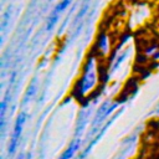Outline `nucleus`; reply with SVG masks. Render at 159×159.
<instances>
[{"label":"nucleus","instance_id":"nucleus-2","mask_svg":"<svg viewBox=\"0 0 159 159\" xmlns=\"http://www.w3.org/2000/svg\"><path fill=\"white\" fill-rule=\"evenodd\" d=\"M25 120H26V116L25 113H20L17 119H16V123L14 125V130H12V135H11V139H10V144H9V152L10 153H14L16 145H17V142L20 139V135H21V132H22V127L25 124Z\"/></svg>","mask_w":159,"mask_h":159},{"label":"nucleus","instance_id":"nucleus-4","mask_svg":"<svg viewBox=\"0 0 159 159\" xmlns=\"http://www.w3.org/2000/svg\"><path fill=\"white\" fill-rule=\"evenodd\" d=\"M80 143H81L80 139H75V140L70 144V147L66 149V152L61 155L60 159H71V158L75 155V153L77 152V149L80 148Z\"/></svg>","mask_w":159,"mask_h":159},{"label":"nucleus","instance_id":"nucleus-5","mask_svg":"<svg viewBox=\"0 0 159 159\" xmlns=\"http://www.w3.org/2000/svg\"><path fill=\"white\" fill-rule=\"evenodd\" d=\"M98 51L103 55H106L108 51H109V43H108V37L106 34H102L99 37H98Z\"/></svg>","mask_w":159,"mask_h":159},{"label":"nucleus","instance_id":"nucleus-3","mask_svg":"<svg viewBox=\"0 0 159 159\" xmlns=\"http://www.w3.org/2000/svg\"><path fill=\"white\" fill-rule=\"evenodd\" d=\"M71 1L72 0H61L60 2H58V5L55 7V10H53V12L51 14V16H50V21H48V27H52V25L55 24V21H56V19H57V16L71 4Z\"/></svg>","mask_w":159,"mask_h":159},{"label":"nucleus","instance_id":"nucleus-1","mask_svg":"<svg viewBox=\"0 0 159 159\" xmlns=\"http://www.w3.org/2000/svg\"><path fill=\"white\" fill-rule=\"evenodd\" d=\"M98 81V71H97V63L94 57H88L83 68V75L77 84V92L80 96L88 94Z\"/></svg>","mask_w":159,"mask_h":159},{"label":"nucleus","instance_id":"nucleus-6","mask_svg":"<svg viewBox=\"0 0 159 159\" xmlns=\"http://www.w3.org/2000/svg\"><path fill=\"white\" fill-rule=\"evenodd\" d=\"M29 158H30V157H29L27 154H21V155L19 157V159H29Z\"/></svg>","mask_w":159,"mask_h":159}]
</instances>
